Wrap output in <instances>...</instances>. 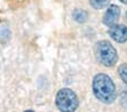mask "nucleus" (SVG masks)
<instances>
[{
    "mask_svg": "<svg viewBox=\"0 0 127 112\" xmlns=\"http://www.w3.org/2000/svg\"><path fill=\"white\" fill-rule=\"evenodd\" d=\"M120 1H122L123 3H126V5H127V0H120Z\"/></svg>",
    "mask_w": 127,
    "mask_h": 112,
    "instance_id": "10",
    "label": "nucleus"
},
{
    "mask_svg": "<svg viewBox=\"0 0 127 112\" xmlns=\"http://www.w3.org/2000/svg\"><path fill=\"white\" fill-rule=\"evenodd\" d=\"M109 36L118 43L127 42V26L125 25L115 24L109 27Z\"/></svg>",
    "mask_w": 127,
    "mask_h": 112,
    "instance_id": "4",
    "label": "nucleus"
},
{
    "mask_svg": "<svg viewBox=\"0 0 127 112\" xmlns=\"http://www.w3.org/2000/svg\"><path fill=\"white\" fill-rule=\"evenodd\" d=\"M93 93L95 97L104 104H111L117 97L115 83L106 74H98L93 78Z\"/></svg>",
    "mask_w": 127,
    "mask_h": 112,
    "instance_id": "1",
    "label": "nucleus"
},
{
    "mask_svg": "<svg viewBox=\"0 0 127 112\" xmlns=\"http://www.w3.org/2000/svg\"><path fill=\"white\" fill-rule=\"evenodd\" d=\"M119 16H120V8L116 5H110L106 14L103 15V24L107 25L108 27L112 26L117 23Z\"/></svg>",
    "mask_w": 127,
    "mask_h": 112,
    "instance_id": "5",
    "label": "nucleus"
},
{
    "mask_svg": "<svg viewBox=\"0 0 127 112\" xmlns=\"http://www.w3.org/2000/svg\"><path fill=\"white\" fill-rule=\"evenodd\" d=\"M110 0H90V5L94 9H103L109 5Z\"/></svg>",
    "mask_w": 127,
    "mask_h": 112,
    "instance_id": "7",
    "label": "nucleus"
},
{
    "mask_svg": "<svg viewBox=\"0 0 127 112\" xmlns=\"http://www.w3.org/2000/svg\"><path fill=\"white\" fill-rule=\"evenodd\" d=\"M73 18L77 22V23H85L89 18V14L86 10L81 8H76L73 11Z\"/></svg>",
    "mask_w": 127,
    "mask_h": 112,
    "instance_id": "6",
    "label": "nucleus"
},
{
    "mask_svg": "<svg viewBox=\"0 0 127 112\" xmlns=\"http://www.w3.org/2000/svg\"><path fill=\"white\" fill-rule=\"evenodd\" d=\"M126 17H127V11H126Z\"/></svg>",
    "mask_w": 127,
    "mask_h": 112,
    "instance_id": "12",
    "label": "nucleus"
},
{
    "mask_svg": "<svg viewBox=\"0 0 127 112\" xmlns=\"http://www.w3.org/2000/svg\"><path fill=\"white\" fill-rule=\"evenodd\" d=\"M95 52L98 60L104 67H114L118 61V53L110 42L103 40L96 43Z\"/></svg>",
    "mask_w": 127,
    "mask_h": 112,
    "instance_id": "2",
    "label": "nucleus"
},
{
    "mask_svg": "<svg viewBox=\"0 0 127 112\" xmlns=\"http://www.w3.org/2000/svg\"><path fill=\"white\" fill-rule=\"evenodd\" d=\"M24 112H34V111H32V110H26V111H24Z\"/></svg>",
    "mask_w": 127,
    "mask_h": 112,
    "instance_id": "11",
    "label": "nucleus"
},
{
    "mask_svg": "<svg viewBox=\"0 0 127 112\" xmlns=\"http://www.w3.org/2000/svg\"><path fill=\"white\" fill-rule=\"evenodd\" d=\"M118 74L125 84L127 85V64H122L118 68Z\"/></svg>",
    "mask_w": 127,
    "mask_h": 112,
    "instance_id": "8",
    "label": "nucleus"
},
{
    "mask_svg": "<svg viewBox=\"0 0 127 112\" xmlns=\"http://www.w3.org/2000/svg\"><path fill=\"white\" fill-rule=\"evenodd\" d=\"M78 97L69 88H61L56 96V105L61 112H75L78 108Z\"/></svg>",
    "mask_w": 127,
    "mask_h": 112,
    "instance_id": "3",
    "label": "nucleus"
},
{
    "mask_svg": "<svg viewBox=\"0 0 127 112\" xmlns=\"http://www.w3.org/2000/svg\"><path fill=\"white\" fill-rule=\"evenodd\" d=\"M9 35H10V32L7 27H2L0 29V40H7Z\"/></svg>",
    "mask_w": 127,
    "mask_h": 112,
    "instance_id": "9",
    "label": "nucleus"
}]
</instances>
